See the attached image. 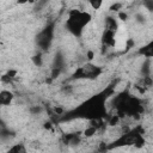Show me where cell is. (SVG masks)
<instances>
[{
  "label": "cell",
  "mask_w": 153,
  "mask_h": 153,
  "mask_svg": "<svg viewBox=\"0 0 153 153\" xmlns=\"http://www.w3.org/2000/svg\"><path fill=\"white\" fill-rule=\"evenodd\" d=\"M86 57H87V61H92L94 59V53L92 50H88L86 51Z\"/></svg>",
  "instance_id": "cell-19"
},
{
  "label": "cell",
  "mask_w": 153,
  "mask_h": 153,
  "mask_svg": "<svg viewBox=\"0 0 153 153\" xmlns=\"http://www.w3.org/2000/svg\"><path fill=\"white\" fill-rule=\"evenodd\" d=\"M137 54L140 56L145 57V59H148V60L153 59V39L149 41V42H147L142 47H140L137 49Z\"/></svg>",
  "instance_id": "cell-7"
},
{
  "label": "cell",
  "mask_w": 153,
  "mask_h": 153,
  "mask_svg": "<svg viewBox=\"0 0 153 153\" xmlns=\"http://www.w3.org/2000/svg\"><path fill=\"white\" fill-rule=\"evenodd\" d=\"M92 20V16L90 12L84 10L73 8L68 12L66 19V29L74 37H81L85 26H87Z\"/></svg>",
  "instance_id": "cell-2"
},
{
  "label": "cell",
  "mask_w": 153,
  "mask_h": 153,
  "mask_svg": "<svg viewBox=\"0 0 153 153\" xmlns=\"http://www.w3.org/2000/svg\"><path fill=\"white\" fill-rule=\"evenodd\" d=\"M135 22L139 24H143L146 22V17L142 13H137V14H135Z\"/></svg>",
  "instance_id": "cell-16"
},
{
  "label": "cell",
  "mask_w": 153,
  "mask_h": 153,
  "mask_svg": "<svg viewBox=\"0 0 153 153\" xmlns=\"http://www.w3.org/2000/svg\"><path fill=\"white\" fill-rule=\"evenodd\" d=\"M100 42L105 48H114L116 45V32L104 29L100 36Z\"/></svg>",
  "instance_id": "cell-5"
},
{
  "label": "cell",
  "mask_w": 153,
  "mask_h": 153,
  "mask_svg": "<svg viewBox=\"0 0 153 153\" xmlns=\"http://www.w3.org/2000/svg\"><path fill=\"white\" fill-rule=\"evenodd\" d=\"M31 60H32V62H33V65H35L36 67H41L42 63H43V59H42V54H41V53H38V54H36L35 56H32Z\"/></svg>",
  "instance_id": "cell-13"
},
{
  "label": "cell",
  "mask_w": 153,
  "mask_h": 153,
  "mask_svg": "<svg viewBox=\"0 0 153 153\" xmlns=\"http://www.w3.org/2000/svg\"><path fill=\"white\" fill-rule=\"evenodd\" d=\"M10 153H25L26 148L24 146V143H14L12 147L8 148Z\"/></svg>",
  "instance_id": "cell-10"
},
{
  "label": "cell",
  "mask_w": 153,
  "mask_h": 153,
  "mask_svg": "<svg viewBox=\"0 0 153 153\" xmlns=\"http://www.w3.org/2000/svg\"><path fill=\"white\" fill-rule=\"evenodd\" d=\"M42 110H43V109H42L39 105H36V106H33V108H30V112H31V114H33V115L42 112Z\"/></svg>",
  "instance_id": "cell-18"
},
{
  "label": "cell",
  "mask_w": 153,
  "mask_h": 153,
  "mask_svg": "<svg viewBox=\"0 0 153 153\" xmlns=\"http://www.w3.org/2000/svg\"><path fill=\"white\" fill-rule=\"evenodd\" d=\"M103 73V69L97 66L93 65L92 61H87L85 65H82L81 67H78L75 69V72L72 74V79H96L98 78L100 74Z\"/></svg>",
  "instance_id": "cell-3"
},
{
  "label": "cell",
  "mask_w": 153,
  "mask_h": 153,
  "mask_svg": "<svg viewBox=\"0 0 153 153\" xmlns=\"http://www.w3.org/2000/svg\"><path fill=\"white\" fill-rule=\"evenodd\" d=\"M141 5L148 12H153V0H141Z\"/></svg>",
  "instance_id": "cell-14"
},
{
  "label": "cell",
  "mask_w": 153,
  "mask_h": 153,
  "mask_svg": "<svg viewBox=\"0 0 153 153\" xmlns=\"http://www.w3.org/2000/svg\"><path fill=\"white\" fill-rule=\"evenodd\" d=\"M117 18H118L120 20H122V22H126V20L128 19V13L124 12V10H122V11H120V12L117 13Z\"/></svg>",
  "instance_id": "cell-15"
},
{
  "label": "cell",
  "mask_w": 153,
  "mask_h": 153,
  "mask_svg": "<svg viewBox=\"0 0 153 153\" xmlns=\"http://www.w3.org/2000/svg\"><path fill=\"white\" fill-rule=\"evenodd\" d=\"M87 2H88L90 7H91L92 10L98 11V10L102 8V6H103V4H104V0H87Z\"/></svg>",
  "instance_id": "cell-11"
},
{
  "label": "cell",
  "mask_w": 153,
  "mask_h": 153,
  "mask_svg": "<svg viewBox=\"0 0 153 153\" xmlns=\"http://www.w3.org/2000/svg\"><path fill=\"white\" fill-rule=\"evenodd\" d=\"M112 88L109 87L105 91L97 93L84 102L81 105L75 108L74 110L69 111L63 116V120H72V118H85L87 121L96 120V118H104L108 115L106 111V99L112 94Z\"/></svg>",
  "instance_id": "cell-1"
},
{
  "label": "cell",
  "mask_w": 153,
  "mask_h": 153,
  "mask_svg": "<svg viewBox=\"0 0 153 153\" xmlns=\"http://www.w3.org/2000/svg\"><path fill=\"white\" fill-rule=\"evenodd\" d=\"M118 20L115 16H108L105 17L104 19V29L106 30H110V31H114V32H117L118 31Z\"/></svg>",
  "instance_id": "cell-8"
},
{
  "label": "cell",
  "mask_w": 153,
  "mask_h": 153,
  "mask_svg": "<svg viewBox=\"0 0 153 153\" xmlns=\"http://www.w3.org/2000/svg\"><path fill=\"white\" fill-rule=\"evenodd\" d=\"M53 37H54V24H48L37 35V38H36L37 45L42 50L49 49V47H50V44L53 42Z\"/></svg>",
  "instance_id": "cell-4"
},
{
  "label": "cell",
  "mask_w": 153,
  "mask_h": 153,
  "mask_svg": "<svg viewBox=\"0 0 153 153\" xmlns=\"http://www.w3.org/2000/svg\"><path fill=\"white\" fill-rule=\"evenodd\" d=\"M38 0H17V4L18 5H26V4H30V5H35Z\"/></svg>",
  "instance_id": "cell-17"
},
{
  "label": "cell",
  "mask_w": 153,
  "mask_h": 153,
  "mask_svg": "<svg viewBox=\"0 0 153 153\" xmlns=\"http://www.w3.org/2000/svg\"><path fill=\"white\" fill-rule=\"evenodd\" d=\"M43 127H44V129H47V130H50V129L53 128V123H51V122H45Z\"/></svg>",
  "instance_id": "cell-20"
},
{
  "label": "cell",
  "mask_w": 153,
  "mask_h": 153,
  "mask_svg": "<svg viewBox=\"0 0 153 153\" xmlns=\"http://www.w3.org/2000/svg\"><path fill=\"white\" fill-rule=\"evenodd\" d=\"M123 10V2H118V1H116V2H114L110 7H109V11L110 12H120V11H122Z\"/></svg>",
  "instance_id": "cell-12"
},
{
  "label": "cell",
  "mask_w": 153,
  "mask_h": 153,
  "mask_svg": "<svg viewBox=\"0 0 153 153\" xmlns=\"http://www.w3.org/2000/svg\"><path fill=\"white\" fill-rule=\"evenodd\" d=\"M14 99V93L11 90L2 88L0 91V104L2 106H10Z\"/></svg>",
  "instance_id": "cell-6"
},
{
  "label": "cell",
  "mask_w": 153,
  "mask_h": 153,
  "mask_svg": "<svg viewBox=\"0 0 153 153\" xmlns=\"http://www.w3.org/2000/svg\"><path fill=\"white\" fill-rule=\"evenodd\" d=\"M97 131H98V129H97L94 126L88 124V126H86V128L82 130V136H85L86 139H90V137L94 136V135L97 134Z\"/></svg>",
  "instance_id": "cell-9"
}]
</instances>
